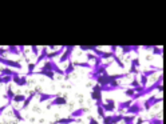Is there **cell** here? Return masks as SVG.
<instances>
[{
	"instance_id": "obj_1",
	"label": "cell",
	"mask_w": 166,
	"mask_h": 124,
	"mask_svg": "<svg viewBox=\"0 0 166 124\" xmlns=\"http://www.w3.org/2000/svg\"><path fill=\"white\" fill-rule=\"evenodd\" d=\"M113 64V60L111 61H107V63L102 64V66H99L98 68L93 69L90 73H88V78H90V80H95L96 76H101V75H105V73H107V68Z\"/></svg>"
},
{
	"instance_id": "obj_2",
	"label": "cell",
	"mask_w": 166,
	"mask_h": 124,
	"mask_svg": "<svg viewBox=\"0 0 166 124\" xmlns=\"http://www.w3.org/2000/svg\"><path fill=\"white\" fill-rule=\"evenodd\" d=\"M34 92H35L36 95L39 96V103H44V101H47V100H52V99H55L56 96H60V93H47V92H42L39 87H36Z\"/></svg>"
},
{
	"instance_id": "obj_3",
	"label": "cell",
	"mask_w": 166,
	"mask_h": 124,
	"mask_svg": "<svg viewBox=\"0 0 166 124\" xmlns=\"http://www.w3.org/2000/svg\"><path fill=\"white\" fill-rule=\"evenodd\" d=\"M162 100H163L162 96H160V98H157V96H150V98H149L147 100L143 101L142 107H143V110H145V111H150V110H152V108L155 105V104L161 103Z\"/></svg>"
},
{
	"instance_id": "obj_4",
	"label": "cell",
	"mask_w": 166,
	"mask_h": 124,
	"mask_svg": "<svg viewBox=\"0 0 166 124\" xmlns=\"http://www.w3.org/2000/svg\"><path fill=\"white\" fill-rule=\"evenodd\" d=\"M143 111V107H142V103H141V101H134V103L131 104L130 107L127 108V110L125 111L126 113H127V115H134V116H138L139 115L141 112H142Z\"/></svg>"
},
{
	"instance_id": "obj_5",
	"label": "cell",
	"mask_w": 166,
	"mask_h": 124,
	"mask_svg": "<svg viewBox=\"0 0 166 124\" xmlns=\"http://www.w3.org/2000/svg\"><path fill=\"white\" fill-rule=\"evenodd\" d=\"M74 49H75V46H66L64 47V51L63 53L60 55V59H59V63L63 64L66 63V61H68L71 59V55H73Z\"/></svg>"
},
{
	"instance_id": "obj_6",
	"label": "cell",
	"mask_w": 166,
	"mask_h": 124,
	"mask_svg": "<svg viewBox=\"0 0 166 124\" xmlns=\"http://www.w3.org/2000/svg\"><path fill=\"white\" fill-rule=\"evenodd\" d=\"M0 63L4 64V66L7 67V68H16V69H22L23 67H22V64L19 63V61L16 60H11V59H7V58H3V56H0Z\"/></svg>"
},
{
	"instance_id": "obj_7",
	"label": "cell",
	"mask_w": 166,
	"mask_h": 124,
	"mask_svg": "<svg viewBox=\"0 0 166 124\" xmlns=\"http://www.w3.org/2000/svg\"><path fill=\"white\" fill-rule=\"evenodd\" d=\"M67 104V99L63 98V96H56L55 99L50 101V104L47 105V110H51L52 107H56V105H66Z\"/></svg>"
},
{
	"instance_id": "obj_8",
	"label": "cell",
	"mask_w": 166,
	"mask_h": 124,
	"mask_svg": "<svg viewBox=\"0 0 166 124\" xmlns=\"http://www.w3.org/2000/svg\"><path fill=\"white\" fill-rule=\"evenodd\" d=\"M118 48L121 49V52H122V56L123 55H127V53H130V52H135V53H138L139 52V46H118Z\"/></svg>"
},
{
	"instance_id": "obj_9",
	"label": "cell",
	"mask_w": 166,
	"mask_h": 124,
	"mask_svg": "<svg viewBox=\"0 0 166 124\" xmlns=\"http://www.w3.org/2000/svg\"><path fill=\"white\" fill-rule=\"evenodd\" d=\"M12 83H15L18 87H26L27 84H28V80H27L26 76H20L19 73H16V75L12 76Z\"/></svg>"
},
{
	"instance_id": "obj_10",
	"label": "cell",
	"mask_w": 166,
	"mask_h": 124,
	"mask_svg": "<svg viewBox=\"0 0 166 124\" xmlns=\"http://www.w3.org/2000/svg\"><path fill=\"white\" fill-rule=\"evenodd\" d=\"M90 98L93 99V100H95V101L103 100L102 99V92H101V87H99L98 84H95V86L93 87V91L90 92Z\"/></svg>"
},
{
	"instance_id": "obj_11",
	"label": "cell",
	"mask_w": 166,
	"mask_h": 124,
	"mask_svg": "<svg viewBox=\"0 0 166 124\" xmlns=\"http://www.w3.org/2000/svg\"><path fill=\"white\" fill-rule=\"evenodd\" d=\"M152 69H143V71H141L139 75H143L146 76V78H149V76L154 75L155 72H162V68L161 67H150Z\"/></svg>"
},
{
	"instance_id": "obj_12",
	"label": "cell",
	"mask_w": 166,
	"mask_h": 124,
	"mask_svg": "<svg viewBox=\"0 0 166 124\" xmlns=\"http://www.w3.org/2000/svg\"><path fill=\"white\" fill-rule=\"evenodd\" d=\"M87 108L82 107V108H78V110H74L73 112L70 113V118H74V119H80L83 115H86L87 113Z\"/></svg>"
},
{
	"instance_id": "obj_13",
	"label": "cell",
	"mask_w": 166,
	"mask_h": 124,
	"mask_svg": "<svg viewBox=\"0 0 166 124\" xmlns=\"http://www.w3.org/2000/svg\"><path fill=\"white\" fill-rule=\"evenodd\" d=\"M47 53H48V48L47 47H42V49H40V53H39V56H38V59H36V61L34 64H35V67L36 66H39V64L42 63V61H44L46 60V56H47Z\"/></svg>"
},
{
	"instance_id": "obj_14",
	"label": "cell",
	"mask_w": 166,
	"mask_h": 124,
	"mask_svg": "<svg viewBox=\"0 0 166 124\" xmlns=\"http://www.w3.org/2000/svg\"><path fill=\"white\" fill-rule=\"evenodd\" d=\"M16 73H19L18 71L9 69V68H7V67H1V68H0V76H14V75H16Z\"/></svg>"
},
{
	"instance_id": "obj_15",
	"label": "cell",
	"mask_w": 166,
	"mask_h": 124,
	"mask_svg": "<svg viewBox=\"0 0 166 124\" xmlns=\"http://www.w3.org/2000/svg\"><path fill=\"white\" fill-rule=\"evenodd\" d=\"M74 71H75V67L73 66V60H68V64H67V67H66V68L63 69V72H64V76H66V78H70V75L71 73L74 72Z\"/></svg>"
},
{
	"instance_id": "obj_16",
	"label": "cell",
	"mask_w": 166,
	"mask_h": 124,
	"mask_svg": "<svg viewBox=\"0 0 166 124\" xmlns=\"http://www.w3.org/2000/svg\"><path fill=\"white\" fill-rule=\"evenodd\" d=\"M101 107L105 112H110V113H115V108H117V104H106V103H102L101 104Z\"/></svg>"
},
{
	"instance_id": "obj_17",
	"label": "cell",
	"mask_w": 166,
	"mask_h": 124,
	"mask_svg": "<svg viewBox=\"0 0 166 124\" xmlns=\"http://www.w3.org/2000/svg\"><path fill=\"white\" fill-rule=\"evenodd\" d=\"M35 96H36V93H35V92H31V93H29V95L26 98V100L23 101V105H22L20 111H23V110H26V108H28V105H29V103H31V100H32L34 98H35Z\"/></svg>"
},
{
	"instance_id": "obj_18",
	"label": "cell",
	"mask_w": 166,
	"mask_h": 124,
	"mask_svg": "<svg viewBox=\"0 0 166 124\" xmlns=\"http://www.w3.org/2000/svg\"><path fill=\"white\" fill-rule=\"evenodd\" d=\"M22 111L20 110H18V108H15V107H12V115L15 116V120L16 121H24L26 120V119L23 118V116H22Z\"/></svg>"
},
{
	"instance_id": "obj_19",
	"label": "cell",
	"mask_w": 166,
	"mask_h": 124,
	"mask_svg": "<svg viewBox=\"0 0 166 124\" xmlns=\"http://www.w3.org/2000/svg\"><path fill=\"white\" fill-rule=\"evenodd\" d=\"M74 67H82V68H90L91 71H93V66H91V63H88V61H75V63H73Z\"/></svg>"
},
{
	"instance_id": "obj_20",
	"label": "cell",
	"mask_w": 166,
	"mask_h": 124,
	"mask_svg": "<svg viewBox=\"0 0 166 124\" xmlns=\"http://www.w3.org/2000/svg\"><path fill=\"white\" fill-rule=\"evenodd\" d=\"M14 96H15V91L12 90L11 87H8V88H7V92H6V96H4V98L8 100V103L12 104V99H14Z\"/></svg>"
},
{
	"instance_id": "obj_21",
	"label": "cell",
	"mask_w": 166,
	"mask_h": 124,
	"mask_svg": "<svg viewBox=\"0 0 166 124\" xmlns=\"http://www.w3.org/2000/svg\"><path fill=\"white\" fill-rule=\"evenodd\" d=\"M111 59H113V60L118 64V67H119V68H125V63L121 60V58L117 55V53H111Z\"/></svg>"
},
{
	"instance_id": "obj_22",
	"label": "cell",
	"mask_w": 166,
	"mask_h": 124,
	"mask_svg": "<svg viewBox=\"0 0 166 124\" xmlns=\"http://www.w3.org/2000/svg\"><path fill=\"white\" fill-rule=\"evenodd\" d=\"M135 118L137 116H134V115H123L122 120L125 121V124H133L135 121Z\"/></svg>"
},
{
	"instance_id": "obj_23",
	"label": "cell",
	"mask_w": 166,
	"mask_h": 124,
	"mask_svg": "<svg viewBox=\"0 0 166 124\" xmlns=\"http://www.w3.org/2000/svg\"><path fill=\"white\" fill-rule=\"evenodd\" d=\"M7 53H11V55H19V49L16 46H8L7 47Z\"/></svg>"
},
{
	"instance_id": "obj_24",
	"label": "cell",
	"mask_w": 166,
	"mask_h": 124,
	"mask_svg": "<svg viewBox=\"0 0 166 124\" xmlns=\"http://www.w3.org/2000/svg\"><path fill=\"white\" fill-rule=\"evenodd\" d=\"M26 100V95H16L15 93V96H14V99H12V103H23V101Z\"/></svg>"
},
{
	"instance_id": "obj_25",
	"label": "cell",
	"mask_w": 166,
	"mask_h": 124,
	"mask_svg": "<svg viewBox=\"0 0 166 124\" xmlns=\"http://www.w3.org/2000/svg\"><path fill=\"white\" fill-rule=\"evenodd\" d=\"M152 52H153V55L162 56V53H163V49H162V47H155V46H153Z\"/></svg>"
},
{
	"instance_id": "obj_26",
	"label": "cell",
	"mask_w": 166,
	"mask_h": 124,
	"mask_svg": "<svg viewBox=\"0 0 166 124\" xmlns=\"http://www.w3.org/2000/svg\"><path fill=\"white\" fill-rule=\"evenodd\" d=\"M94 48H96V46H79V49L83 52H93Z\"/></svg>"
},
{
	"instance_id": "obj_27",
	"label": "cell",
	"mask_w": 166,
	"mask_h": 124,
	"mask_svg": "<svg viewBox=\"0 0 166 124\" xmlns=\"http://www.w3.org/2000/svg\"><path fill=\"white\" fill-rule=\"evenodd\" d=\"M12 83V76H0V84H9Z\"/></svg>"
},
{
	"instance_id": "obj_28",
	"label": "cell",
	"mask_w": 166,
	"mask_h": 124,
	"mask_svg": "<svg viewBox=\"0 0 166 124\" xmlns=\"http://www.w3.org/2000/svg\"><path fill=\"white\" fill-rule=\"evenodd\" d=\"M147 80H149V78H146V76H143V75H141V78H139V86L142 87V88H146L147 87Z\"/></svg>"
},
{
	"instance_id": "obj_29",
	"label": "cell",
	"mask_w": 166,
	"mask_h": 124,
	"mask_svg": "<svg viewBox=\"0 0 166 124\" xmlns=\"http://www.w3.org/2000/svg\"><path fill=\"white\" fill-rule=\"evenodd\" d=\"M123 92H125V95L127 96L129 99H131V98H133V96L135 95L134 90H133V88H130V87H127V88H125V91H123Z\"/></svg>"
},
{
	"instance_id": "obj_30",
	"label": "cell",
	"mask_w": 166,
	"mask_h": 124,
	"mask_svg": "<svg viewBox=\"0 0 166 124\" xmlns=\"http://www.w3.org/2000/svg\"><path fill=\"white\" fill-rule=\"evenodd\" d=\"M129 87H130V88H137V87H139V81H138L137 76H134V78H133V81H130V83H129Z\"/></svg>"
},
{
	"instance_id": "obj_31",
	"label": "cell",
	"mask_w": 166,
	"mask_h": 124,
	"mask_svg": "<svg viewBox=\"0 0 166 124\" xmlns=\"http://www.w3.org/2000/svg\"><path fill=\"white\" fill-rule=\"evenodd\" d=\"M130 67H134V68H139L141 67V61L138 58H134V59H131V66Z\"/></svg>"
},
{
	"instance_id": "obj_32",
	"label": "cell",
	"mask_w": 166,
	"mask_h": 124,
	"mask_svg": "<svg viewBox=\"0 0 166 124\" xmlns=\"http://www.w3.org/2000/svg\"><path fill=\"white\" fill-rule=\"evenodd\" d=\"M31 52L35 56H39V53H40V49H39L36 46H31Z\"/></svg>"
},
{
	"instance_id": "obj_33",
	"label": "cell",
	"mask_w": 166,
	"mask_h": 124,
	"mask_svg": "<svg viewBox=\"0 0 166 124\" xmlns=\"http://www.w3.org/2000/svg\"><path fill=\"white\" fill-rule=\"evenodd\" d=\"M146 121H147V123H149V124H162V120H161V119H160V118H158V119H155V118H153V119H152V120H146Z\"/></svg>"
},
{
	"instance_id": "obj_34",
	"label": "cell",
	"mask_w": 166,
	"mask_h": 124,
	"mask_svg": "<svg viewBox=\"0 0 166 124\" xmlns=\"http://www.w3.org/2000/svg\"><path fill=\"white\" fill-rule=\"evenodd\" d=\"M9 105H12V104H11V103H8V101H7V104H4V105H1V107H0V116L3 115V112H4V111L7 110V108L9 107Z\"/></svg>"
},
{
	"instance_id": "obj_35",
	"label": "cell",
	"mask_w": 166,
	"mask_h": 124,
	"mask_svg": "<svg viewBox=\"0 0 166 124\" xmlns=\"http://www.w3.org/2000/svg\"><path fill=\"white\" fill-rule=\"evenodd\" d=\"M86 58H87V60H88V63L90 61H94L96 59V56L94 55V53H90V52H87V55H86Z\"/></svg>"
},
{
	"instance_id": "obj_36",
	"label": "cell",
	"mask_w": 166,
	"mask_h": 124,
	"mask_svg": "<svg viewBox=\"0 0 166 124\" xmlns=\"http://www.w3.org/2000/svg\"><path fill=\"white\" fill-rule=\"evenodd\" d=\"M87 124H99V121H96V119H94L93 116H90V118H88V123Z\"/></svg>"
},
{
	"instance_id": "obj_37",
	"label": "cell",
	"mask_w": 166,
	"mask_h": 124,
	"mask_svg": "<svg viewBox=\"0 0 166 124\" xmlns=\"http://www.w3.org/2000/svg\"><path fill=\"white\" fill-rule=\"evenodd\" d=\"M117 51H118V46H111L110 47V52H111V53H117Z\"/></svg>"
},
{
	"instance_id": "obj_38",
	"label": "cell",
	"mask_w": 166,
	"mask_h": 124,
	"mask_svg": "<svg viewBox=\"0 0 166 124\" xmlns=\"http://www.w3.org/2000/svg\"><path fill=\"white\" fill-rule=\"evenodd\" d=\"M6 53H7V49H6V48H3V47H0V56L6 55Z\"/></svg>"
},
{
	"instance_id": "obj_39",
	"label": "cell",
	"mask_w": 166,
	"mask_h": 124,
	"mask_svg": "<svg viewBox=\"0 0 166 124\" xmlns=\"http://www.w3.org/2000/svg\"><path fill=\"white\" fill-rule=\"evenodd\" d=\"M145 121H146V120H143L142 118H138V120H137V121H134V124H143Z\"/></svg>"
},
{
	"instance_id": "obj_40",
	"label": "cell",
	"mask_w": 166,
	"mask_h": 124,
	"mask_svg": "<svg viewBox=\"0 0 166 124\" xmlns=\"http://www.w3.org/2000/svg\"><path fill=\"white\" fill-rule=\"evenodd\" d=\"M106 104H115V100H114V99H106Z\"/></svg>"
},
{
	"instance_id": "obj_41",
	"label": "cell",
	"mask_w": 166,
	"mask_h": 124,
	"mask_svg": "<svg viewBox=\"0 0 166 124\" xmlns=\"http://www.w3.org/2000/svg\"><path fill=\"white\" fill-rule=\"evenodd\" d=\"M143 49H145V51H152V48H153V46H143L142 47Z\"/></svg>"
},
{
	"instance_id": "obj_42",
	"label": "cell",
	"mask_w": 166,
	"mask_h": 124,
	"mask_svg": "<svg viewBox=\"0 0 166 124\" xmlns=\"http://www.w3.org/2000/svg\"><path fill=\"white\" fill-rule=\"evenodd\" d=\"M48 48H50V49H52V51H55V49H56V46H50Z\"/></svg>"
}]
</instances>
